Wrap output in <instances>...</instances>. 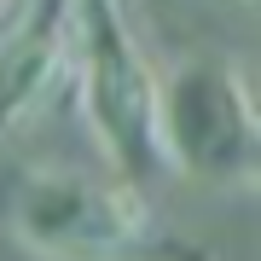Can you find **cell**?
Segmentation results:
<instances>
[{
    "label": "cell",
    "mask_w": 261,
    "mask_h": 261,
    "mask_svg": "<svg viewBox=\"0 0 261 261\" xmlns=\"http://www.w3.org/2000/svg\"><path fill=\"white\" fill-rule=\"evenodd\" d=\"M157 168L203 192H255L261 180V105L238 58L197 53L174 70H157L151 111Z\"/></svg>",
    "instance_id": "1"
},
{
    "label": "cell",
    "mask_w": 261,
    "mask_h": 261,
    "mask_svg": "<svg viewBox=\"0 0 261 261\" xmlns=\"http://www.w3.org/2000/svg\"><path fill=\"white\" fill-rule=\"evenodd\" d=\"M70 82V18L47 12L0 53V134H12L29 111H41Z\"/></svg>",
    "instance_id": "4"
},
{
    "label": "cell",
    "mask_w": 261,
    "mask_h": 261,
    "mask_svg": "<svg viewBox=\"0 0 261 261\" xmlns=\"http://www.w3.org/2000/svg\"><path fill=\"white\" fill-rule=\"evenodd\" d=\"M6 232L35 261H134L157 221L134 180L35 168L6 197Z\"/></svg>",
    "instance_id": "2"
},
{
    "label": "cell",
    "mask_w": 261,
    "mask_h": 261,
    "mask_svg": "<svg viewBox=\"0 0 261 261\" xmlns=\"http://www.w3.org/2000/svg\"><path fill=\"white\" fill-rule=\"evenodd\" d=\"M70 82L82 105L87 140L111 163V174L134 180L157 168L151 111H157V70L122 23V6H70Z\"/></svg>",
    "instance_id": "3"
},
{
    "label": "cell",
    "mask_w": 261,
    "mask_h": 261,
    "mask_svg": "<svg viewBox=\"0 0 261 261\" xmlns=\"http://www.w3.org/2000/svg\"><path fill=\"white\" fill-rule=\"evenodd\" d=\"M18 12V0H0V29H6V18Z\"/></svg>",
    "instance_id": "5"
},
{
    "label": "cell",
    "mask_w": 261,
    "mask_h": 261,
    "mask_svg": "<svg viewBox=\"0 0 261 261\" xmlns=\"http://www.w3.org/2000/svg\"><path fill=\"white\" fill-rule=\"evenodd\" d=\"M70 6H122V0H70Z\"/></svg>",
    "instance_id": "6"
}]
</instances>
